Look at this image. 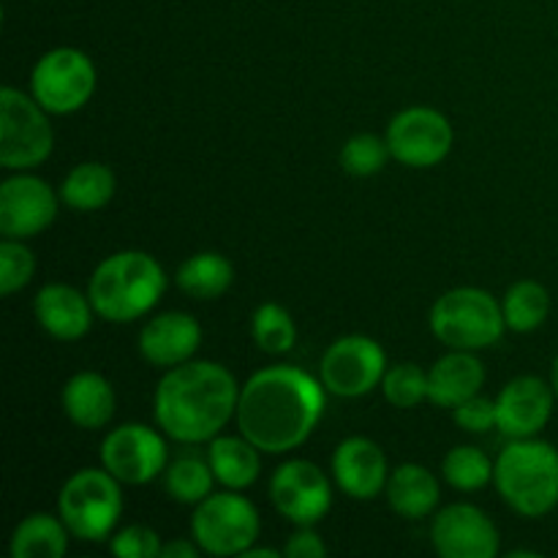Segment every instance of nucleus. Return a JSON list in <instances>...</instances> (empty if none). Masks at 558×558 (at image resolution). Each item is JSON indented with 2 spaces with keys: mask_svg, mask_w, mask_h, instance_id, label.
I'll return each mask as SVG.
<instances>
[{
  "mask_svg": "<svg viewBox=\"0 0 558 558\" xmlns=\"http://www.w3.org/2000/svg\"><path fill=\"white\" fill-rule=\"evenodd\" d=\"M270 499L276 510L294 526H314L332 505L327 474L311 461H287L270 480Z\"/></svg>",
  "mask_w": 558,
  "mask_h": 558,
  "instance_id": "ddd939ff",
  "label": "nucleus"
},
{
  "mask_svg": "<svg viewBox=\"0 0 558 558\" xmlns=\"http://www.w3.org/2000/svg\"><path fill=\"white\" fill-rule=\"evenodd\" d=\"M325 412V385L292 365H272L251 376L240 390V434L267 456L294 450L314 434Z\"/></svg>",
  "mask_w": 558,
  "mask_h": 558,
  "instance_id": "f257e3e1",
  "label": "nucleus"
},
{
  "mask_svg": "<svg viewBox=\"0 0 558 558\" xmlns=\"http://www.w3.org/2000/svg\"><path fill=\"white\" fill-rule=\"evenodd\" d=\"M161 537L147 526L123 529L109 543V550L120 558H161Z\"/></svg>",
  "mask_w": 558,
  "mask_h": 558,
  "instance_id": "72a5a7b5",
  "label": "nucleus"
},
{
  "mask_svg": "<svg viewBox=\"0 0 558 558\" xmlns=\"http://www.w3.org/2000/svg\"><path fill=\"white\" fill-rule=\"evenodd\" d=\"M202 343L199 322L183 311H169L147 322L140 332V354L156 368L189 363Z\"/></svg>",
  "mask_w": 558,
  "mask_h": 558,
  "instance_id": "a211bd4d",
  "label": "nucleus"
},
{
  "mask_svg": "<svg viewBox=\"0 0 558 558\" xmlns=\"http://www.w3.org/2000/svg\"><path fill=\"white\" fill-rule=\"evenodd\" d=\"M114 196V172L98 161L80 163L65 174L60 185V202L76 213L101 210Z\"/></svg>",
  "mask_w": 558,
  "mask_h": 558,
  "instance_id": "a878e982",
  "label": "nucleus"
},
{
  "mask_svg": "<svg viewBox=\"0 0 558 558\" xmlns=\"http://www.w3.org/2000/svg\"><path fill=\"white\" fill-rule=\"evenodd\" d=\"M167 463V441L142 423L120 425L101 441V466L125 485L150 483Z\"/></svg>",
  "mask_w": 558,
  "mask_h": 558,
  "instance_id": "f8f14e48",
  "label": "nucleus"
},
{
  "mask_svg": "<svg viewBox=\"0 0 558 558\" xmlns=\"http://www.w3.org/2000/svg\"><path fill=\"white\" fill-rule=\"evenodd\" d=\"M332 474H336L338 488L360 501L376 499L390 480L385 452L365 436H352L338 445L332 456Z\"/></svg>",
  "mask_w": 558,
  "mask_h": 558,
  "instance_id": "f3484780",
  "label": "nucleus"
},
{
  "mask_svg": "<svg viewBox=\"0 0 558 558\" xmlns=\"http://www.w3.org/2000/svg\"><path fill=\"white\" fill-rule=\"evenodd\" d=\"M33 314L36 322L58 341H80L93 325V303L90 298L69 283H49L38 289L33 300Z\"/></svg>",
  "mask_w": 558,
  "mask_h": 558,
  "instance_id": "6ab92c4d",
  "label": "nucleus"
},
{
  "mask_svg": "<svg viewBox=\"0 0 558 558\" xmlns=\"http://www.w3.org/2000/svg\"><path fill=\"white\" fill-rule=\"evenodd\" d=\"M259 512L240 494H210L196 505L191 537L210 556H243L259 537Z\"/></svg>",
  "mask_w": 558,
  "mask_h": 558,
  "instance_id": "6e6552de",
  "label": "nucleus"
},
{
  "mask_svg": "<svg viewBox=\"0 0 558 558\" xmlns=\"http://www.w3.org/2000/svg\"><path fill=\"white\" fill-rule=\"evenodd\" d=\"M60 194L36 174H14L0 185V232L25 240L44 232L58 216Z\"/></svg>",
  "mask_w": 558,
  "mask_h": 558,
  "instance_id": "4468645a",
  "label": "nucleus"
},
{
  "mask_svg": "<svg viewBox=\"0 0 558 558\" xmlns=\"http://www.w3.org/2000/svg\"><path fill=\"white\" fill-rule=\"evenodd\" d=\"M485 381V368L472 352L456 349L445 354L434 368L428 371V401L436 407L456 409L469 398L480 396Z\"/></svg>",
  "mask_w": 558,
  "mask_h": 558,
  "instance_id": "aec40b11",
  "label": "nucleus"
},
{
  "mask_svg": "<svg viewBox=\"0 0 558 558\" xmlns=\"http://www.w3.org/2000/svg\"><path fill=\"white\" fill-rule=\"evenodd\" d=\"M259 447L254 441L240 436H216L207 450V461H210L213 474L218 483L229 490H243L256 483L262 472Z\"/></svg>",
  "mask_w": 558,
  "mask_h": 558,
  "instance_id": "5701e85b",
  "label": "nucleus"
},
{
  "mask_svg": "<svg viewBox=\"0 0 558 558\" xmlns=\"http://www.w3.org/2000/svg\"><path fill=\"white\" fill-rule=\"evenodd\" d=\"M452 412H456V423L469 434H488L490 428H496V401L490 398L474 396Z\"/></svg>",
  "mask_w": 558,
  "mask_h": 558,
  "instance_id": "f704fd0d",
  "label": "nucleus"
},
{
  "mask_svg": "<svg viewBox=\"0 0 558 558\" xmlns=\"http://www.w3.org/2000/svg\"><path fill=\"white\" fill-rule=\"evenodd\" d=\"M494 483L518 515H548L558 505V450L548 441L512 439L496 458Z\"/></svg>",
  "mask_w": 558,
  "mask_h": 558,
  "instance_id": "20e7f679",
  "label": "nucleus"
},
{
  "mask_svg": "<svg viewBox=\"0 0 558 558\" xmlns=\"http://www.w3.org/2000/svg\"><path fill=\"white\" fill-rule=\"evenodd\" d=\"M436 554L445 558H494L499 532L494 521L474 505H452L436 515L430 529Z\"/></svg>",
  "mask_w": 558,
  "mask_h": 558,
  "instance_id": "2eb2a0df",
  "label": "nucleus"
},
{
  "mask_svg": "<svg viewBox=\"0 0 558 558\" xmlns=\"http://www.w3.org/2000/svg\"><path fill=\"white\" fill-rule=\"evenodd\" d=\"M390 145L376 134H357L341 147V167L354 178H371L385 169L390 158Z\"/></svg>",
  "mask_w": 558,
  "mask_h": 558,
  "instance_id": "2f4dec72",
  "label": "nucleus"
},
{
  "mask_svg": "<svg viewBox=\"0 0 558 558\" xmlns=\"http://www.w3.org/2000/svg\"><path fill=\"white\" fill-rule=\"evenodd\" d=\"M387 374L385 349L368 336H343L325 352L319 381L338 398L368 396Z\"/></svg>",
  "mask_w": 558,
  "mask_h": 558,
  "instance_id": "9d476101",
  "label": "nucleus"
},
{
  "mask_svg": "<svg viewBox=\"0 0 558 558\" xmlns=\"http://www.w3.org/2000/svg\"><path fill=\"white\" fill-rule=\"evenodd\" d=\"M381 392L398 409H414L428 401V371L414 363H398L387 368Z\"/></svg>",
  "mask_w": 558,
  "mask_h": 558,
  "instance_id": "7c9ffc66",
  "label": "nucleus"
},
{
  "mask_svg": "<svg viewBox=\"0 0 558 558\" xmlns=\"http://www.w3.org/2000/svg\"><path fill=\"white\" fill-rule=\"evenodd\" d=\"M251 336L265 354H283L298 341V327L287 308H281L278 303H265L254 311Z\"/></svg>",
  "mask_w": 558,
  "mask_h": 558,
  "instance_id": "c85d7f7f",
  "label": "nucleus"
},
{
  "mask_svg": "<svg viewBox=\"0 0 558 558\" xmlns=\"http://www.w3.org/2000/svg\"><path fill=\"white\" fill-rule=\"evenodd\" d=\"M63 412L80 428H104L114 414V390L109 379H104L96 371H82L71 376L63 387Z\"/></svg>",
  "mask_w": 558,
  "mask_h": 558,
  "instance_id": "412c9836",
  "label": "nucleus"
},
{
  "mask_svg": "<svg viewBox=\"0 0 558 558\" xmlns=\"http://www.w3.org/2000/svg\"><path fill=\"white\" fill-rule=\"evenodd\" d=\"M240 387L223 365L210 360L174 365L156 387V423L180 445H202L234 417Z\"/></svg>",
  "mask_w": 558,
  "mask_h": 558,
  "instance_id": "f03ea898",
  "label": "nucleus"
},
{
  "mask_svg": "<svg viewBox=\"0 0 558 558\" xmlns=\"http://www.w3.org/2000/svg\"><path fill=\"white\" fill-rule=\"evenodd\" d=\"M387 145L396 161L403 167L428 169L445 161L456 142L450 120L430 107L403 109L392 118L385 134Z\"/></svg>",
  "mask_w": 558,
  "mask_h": 558,
  "instance_id": "9b49d317",
  "label": "nucleus"
},
{
  "mask_svg": "<svg viewBox=\"0 0 558 558\" xmlns=\"http://www.w3.org/2000/svg\"><path fill=\"white\" fill-rule=\"evenodd\" d=\"M445 480L458 490H480L494 480V463L480 447H456L441 463Z\"/></svg>",
  "mask_w": 558,
  "mask_h": 558,
  "instance_id": "c756f323",
  "label": "nucleus"
},
{
  "mask_svg": "<svg viewBox=\"0 0 558 558\" xmlns=\"http://www.w3.org/2000/svg\"><path fill=\"white\" fill-rule=\"evenodd\" d=\"M123 512L120 480L107 469H80L65 480L58 496V515L76 539L101 543L118 526Z\"/></svg>",
  "mask_w": 558,
  "mask_h": 558,
  "instance_id": "423d86ee",
  "label": "nucleus"
},
{
  "mask_svg": "<svg viewBox=\"0 0 558 558\" xmlns=\"http://www.w3.org/2000/svg\"><path fill=\"white\" fill-rule=\"evenodd\" d=\"M283 554L289 558H322L327 556V545L322 543L319 534L311 532V526H300V532L289 537Z\"/></svg>",
  "mask_w": 558,
  "mask_h": 558,
  "instance_id": "c9c22d12",
  "label": "nucleus"
},
{
  "mask_svg": "<svg viewBox=\"0 0 558 558\" xmlns=\"http://www.w3.org/2000/svg\"><path fill=\"white\" fill-rule=\"evenodd\" d=\"M69 526L63 518L33 512L11 534L14 558H60L69 550Z\"/></svg>",
  "mask_w": 558,
  "mask_h": 558,
  "instance_id": "b1692460",
  "label": "nucleus"
},
{
  "mask_svg": "<svg viewBox=\"0 0 558 558\" xmlns=\"http://www.w3.org/2000/svg\"><path fill=\"white\" fill-rule=\"evenodd\" d=\"M180 292H185L194 300H216L232 287L234 281V267L227 256L213 254V251H205V254H194L180 265L178 276Z\"/></svg>",
  "mask_w": 558,
  "mask_h": 558,
  "instance_id": "393cba45",
  "label": "nucleus"
},
{
  "mask_svg": "<svg viewBox=\"0 0 558 558\" xmlns=\"http://www.w3.org/2000/svg\"><path fill=\"white\" fill-rule=\"evenodd\" d=\"M213 483H216V474H213L210 461L202 456H194V452H183V456H178L163 469L167 494L174 501H183V505H199V501H205L213 494Z\"/></svg>",
  "mask_w": 558,
  "mask_h": 558,
  "instance_id": "bb28decb",
  "label": "nucleus"
},
{
  "mask_svg": "<svg viewBox=\"0 0 558 558\" xmlns=\"http://www.w3.org/2000/svg\"><path fill=\"white\" fill-rule=\"evenodd\" d=\"M163 292H167V272L145 251H120L107 256L93 270L87 283L93 311L114 325L145 316Z\"/></svg>",
  "mask_w": 558,
  "mask_h": 558,
  "instance_id": "7ed1b4c3",
  "label": "nucleus"
},
{
  "mask_svg": "<svg viewBox=\"0 0 558 558\" xmlns=\"http://www.w3.org/2000/svg\"><path fill=\"white\" fill-rule=\"evenodd\" d=\"M550 385H554L556 398H558V357L554 360V371H550Z\"/></svg>",
  "mask_w": 558,
  "mask_h": 558,
  "instance_id": "58836bf2",
  "label": "nucleus"
},
{
  "mask_svg": "<svg viewBox=\"0 0 558 558\" xmlns=\"http://www.w3.org/2000/svg\"><path fill=\"white\" fill-rule=\"evenodd\" d=\"M36 272V256L27 248L22 240L3 238L0 243V294L9 298V294L20 292L22 287H27Z\"/></svg>",
  "mask_w": 558,
  "mask_h": 558,
  "instance_id": "473e14b6",
  "label": "nucleus"
},
{
  "mask_svg": "<svg viewBox=\"0 0 558 558\" xmlns=\"http://www.w3.org/2000/svg\"><path fill=\"white\" fill-rule=\"evenodd\" d=\"M33 98L52 114H71L90 101L96 90V65L74 47L41 54L31 74Z\"/></svg>",
  "mask_w": 558,
  "mask_h": 558,
  "instance_id": "1a4fd4ad",
  "label": "nucleus"
},
{
  "mask_svg": "<svg viewBox=\"0 0 558 558\" xmlns=\"http://www.w3.org/2000/svg\"><path fill=\"white\" fill-rule=\"evenodd\" d=\"M243 556H245V558H278V556H281V550H272V548H254V545H251V548L245 550Z\"/></svg>",
  "mask_w": 558,
  "mask_h": 558,
  "instance_id": "4c0bfd02",
  "label": "nucleus"
},
{
  "mask_svg": "<svg viewBox=\"0 0 558 558\" xmlns=\"http://www.w3.org/2000/svg\"><path fill=\"white\" fill-rule=\"evenodd\" d=\"M387 501L392 510L409 521H420V518L430 515L439 505V480L430 469L420 466V463H403L387 480Z\"/></svg>",
  "mask_w": 558,
  "mask_h": 558,
  "instance_id": "4be33fe9",
  "label": "nucleus"
},
{
  "mask_svg": "<svg viewBox=\"0 0 558 558\" xmlns=\"http://www.w3.org/2000/svg\"><path fill=\"white\" fill-rule=\"evenodd\" d=\"M556 390L539 376H518L496 398V428L510 439H532L554 414Z\"/></svg>",
  "mask_w": 558,
  "mask_h": 558,
  "instance_id": "dca6fc26",
  "label": "nucleus"
},
{
  "mask_svg": "<svg viewBox=\"0 0 558 558\" xmlns=\"http://www.w3.org/2000/svg\"><path fill=\"white\" fill-rule=\"evenodd\" d=\"M505 327V308L485 289H450L430 308V330L450 349H463V352L488 349L499 341Z\"/></svg>",
  "mask_w": 558,
  "mask_h": 558,
  "instance_id": "39448f33",
  "label": "nucleus"
},
{
  "mask_svg": "<svg viewBox=\"0 0 558 558\" xmlns=\"http://www.w3.org/2000/svg\"><path fill=\"white\" fill-rule=\"evenodd\" d=\"M199 545L194 539H174L161 548V558H196L199 556Z\"/></svg>",
  "mask_w": 558,
  "mask_h": 558,
  "instance_id": "e433bc0d",
  "label": "nucleus"
},
{
  "mask_svg": "<svg viewBox=\"0 0 558 558\" xmlns=\"http://www.w3.org/2000/svg\"><path fill=\"white\" fill-rule=\"evenodd\" d=\"M505 322L515 332H532L548 319L550 294L537 281H518L505 294Z\"/></svg>",
  "mask_w": 558,
  "mask_h": 558,
  "instance_id": "cd10ccee",
  "label": "nucleus"
},
{
  "mask_svg": "<svg viewBox=\"0 0 558 558\" xmlns=\"http://www.w3.org/2000/svg\"><path fill=\"white\" fill-rule=\"evenodd\" d=\"M54 147L47 109L16 87L0 90V167L25 172L49 158Z\"/></svg>",
  "mask_w": 558,
  "mask_h": 558,
  "instance_id": "0eeeda50",
  "label": "nucleus"
},
{
  "mask_svg": "<svg viewBox=\"0 0 558 558\" xmlns=\"http://www.w3.org/2000/svg\"><path fill=\"white\" fill-rule=\"evenodd\" d=\"M510 558H537V554H532V550H512Z\"/></svg>",
  "mask_w": 558,
  "mask_h": 558,
  "instance_id": "ea45409f",
  "label": "nucleus"
}]
</instances>
